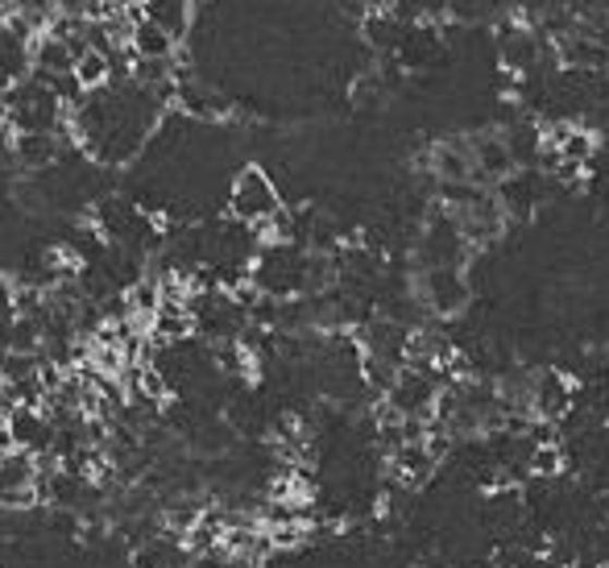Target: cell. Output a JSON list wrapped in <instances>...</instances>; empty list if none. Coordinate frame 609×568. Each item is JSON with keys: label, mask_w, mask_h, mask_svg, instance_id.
<instances>
[{"label": "cell", "mask_w": 609, "mask_h": 568, "mask_svg": "<svg viewBox=\"0 0 609 568\" xmlns=\"http://www.w3.org/2000/svg\"><path fill=\"white\" fill-rule=\"evenodd\" d=\"M229 212L241 220V225H253V229H266L273 216L282 212V200H278V188L270 183V174L261 167H245L236 179H232L229 191Z\"/></svg>", "instance_id": "obj_1"}, {"label": "cell", "mask_w": 609, "mask_h": 568, "mask_svg": "<svg viewBox=\"0 0 609 568\" xmlns=\"http://www.w3.org/2000/svg\"><path fill=\"white\" fill-rule=\"evenodd\" d=\"M9 427H13V440L29 457H42L46 448H54V427L46 420L38 407H13L9 411Z\"/></svg>", "instance_id": "obj_2"}, {"label": "cell", "mask_w": 609, "mask_h": 568, "mask_svg": "<svg viewBox=\"0 0 609 568\" xmlns=\"http://www.w3.org/2000/svg\"><path fill=\"white\" fill-rule=\"evenodd\" d=\"M13 154H17V162H22L25 170H46L59 162L63 142H59V133H17Z\"/></svg>", "instance_id": "obj_3"}, {"label": "cell", "mask_w": 609, "mask_h": 568, "mask_svg": "<svg viewBox=\"0 0 609 568\" xmlns=\"http://www.w3.org/2000/svg\"><path fill=\"white\" fill-rule=\"evenodd\" d=\"M129 46H133L137 59H170V55H174V29L149 22V17H137Z\"/></svg>", "instance_id": "obj_4"}, {"label": "cell", "mask_w": 609, "mask_h": 568, "mask_svg": "<svg viewBox=\"0 0 609 568\" xmlns=\"http://www.w3.org/2000/svg\"><path fill=\"white\" fill-rule=\"evenodd\" d=\"M133 568H187V547L174 544V540H149L146 547H137Z\"/></svg>", "instance_id": "obj_5"}, {"label": "cell", "mask_w": 609, "mask_h": 568, "mask_svg": "<svg viewBox=\"0 0 609 568\" xmlns=\"http://www.w3.org/2000/svg\"><path fill=\"white\" fill-rule=\"evenodd\" d=\"M108 75H112V59H108V50H100V46H92V50H84L75 59V80H80L84 92H100L108 84Z\"/></svg>", "instance_id": "obj_6"}, {"label": "cell", "mask_w": 609, "mask_h": 568, "mask_svg": "<svg viewBox=\"0 0 609 568\" xmlns=\"http://www.w3.org/2000/svg\"><path fill=\"white\" fill-rule=\"evenodd\" d=\"M146 4V17L158 25H167L179 34V25H183V9H187V0H142Z\"/></svg>", "instance_id": "obj_7"}, {"label": "cell", "mask_w": 609, "mask_h": 568, "mask_svg": "<svg viewBox=\"0 0 609 568\" xmlns=\"http://www.w3.org/2000/svg\"><path fill=\"white\" fill-rule=\"evenodd\" d=\"M564 469V457H560V448L556 444H539V448H531V473L535 478H556Z\"/></svg>", "instance_id": "obj_8"}, {"label": "cell", "mask_w": 609, "mask_h": 568, "mask_svg": "<svg viewBox=\"0 0 609 568\" xmlns=\"http://www.w3.org/2000/svg\"><path fill=\"white\" fill-rule=\"evenodd\" d=\"M100 4H108L112 13H133V9L142 4V0H100Z\"/></svg>", "instance_id": "obj_9"}]
</instances>
